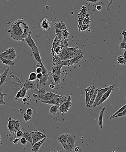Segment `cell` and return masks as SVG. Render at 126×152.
Instances as JSON below:
<instances>
[{
	"mask_svg": "<svg viewBox=\"0 0 126 152\" xmlns=\"http://www.w3.org/2000/svg\"><path fill=\"white\" fill-rule=\"evenodd\" d=\"M54 80V82L55 84L58 85L61 83L60 76L57 74H54L52 75Z\"/></svg>",
	"mask_w": 126,
	"mask_h": 152,
	"instance_id": "29",
	"label": "cell"
},
{
	"mask_svg": "<svg viewBox=\"0 0 126 152\" xmlns=\"http://www.w3.org/2000/svg\"><path fill=\"white\" fill-rule=\"evenodd\" d=\"M95 9L97 10H98V11H100L101 10L103 9V7H102V6L100 5H98V4H97L96 6H95Z\"/></svg>",
	"mask_w": 126,
	"mask_h": 152,
	"instance_id": "49",
	"label": "cell"
},
{
	"mask_svg": "<svg viewBox=\"0 0 126 152\" xmlns=\"http://www.w3.org/2000/svg\"><path fill=\"white\" fill-rule=\"evenodd\" d=\"M62 36L64 39H66L69 35L70 33L67 30H62Z\"/></svg>",
	"mask_w": 126,
	"mask_h": 152,
	"instance_id": "36",
	"label": "cell"
},
{
	"mask_svg": "<svg viewBox=\"0 0 126 152\" xmlns=\"http://www.w3.org/2000/svg\"><path fill=\"white\" fill-rule=\"evenodd\" d=\"M1 60L2 61V63L5 65H9L11 67H13L15 65L14 62L12 60L9 59H4L2 57H0Z\"/></svg>",
	"mask_w": 126,
	"mask_h": 152,
	"instance_id": "24",
	"label": "cell"
},
{
	"mask_svg": "<svg viewBox=\"0 0 126 152\" xmlns=\"http://www.w3.org/2000/svg\"><path fill=\"white\" fill-rule=\"evenodd\" d=\"M24 132L21 131V130L18 131L16 132V137L18 138H21L23 137V135Z\"/></svg>",
	"mask_w": 126,
	"mask_h": 152,
	"instance_id": "43",
	"label": "cell"
},
{
	"mask_svg": "<svg viewBox=\"0 0 126 152\" xmlns=\"http://www.w3.org/2000/svg\"><path fill=\"white\" fill-rule=\"evenodd\" d=\"M74 150L75 152H82L83 151V149L82 148L80 147L76 146L74 149Z\"/></svg>",
	"mask_w": 126,
	"mask_h": 152,
	"instance_id": "45",
	"label": "cell"
},
{
	"mask_svg": "<svg viewBox=\"0 0 126 152\" xmlns=\"http://www.w3.org/2000/svg\"><path fill=\"white\" fill-rule=\"evenodd\" d=\"M36 72L37 74L42 73V68L40 66H38L36 69Z\"/></svg>",
	"mask_w": 126,
	"mask_h": 152,
	"instance_id": "46",
	"label": "cell"
},
{
	"mask_svg": "<svg viewBox=\"0 0 126 152\" xmlns=\"http://www.w3.org/2000/svg\"><path fill=\"white\" fill-rule=\"evenodd\" d=\"M31 133V134L32 135H34V136H36V137L40 138H41L42 139L47 137L46 135L45 134H43L42 132L38 131L37 129L32 132Z\"/></svg>",
	"mask_w": 126,
	"mask_h": 152,
	"instance_id": "22",
	"label": "cell"
},
{
	"mask_svg": "<svg viewBox=\"0 0 126 152\" xmlns=\"http://www.w3.org/2000/svg\"><path fill=\"white\" fill-rule=\"evenodd\" d=\"M43 77V74L42 73L37 74V80H40L42 79Z\"/></svg>",
	"mask_w": 126,
	"mask_h": 152,
	"instance_id": "47",
	"label": "cell"
},
{
	"mask_svg": "<svg viewBox=\"0 0 126 152\" xmlns=\"http://www.w3.org/2000/svg\"><path fill=\"white\" fill-rule=\"evenodd\" d=\"M12 39L17 41H25L26 37L19 27L13 22L8 30Z\"/></svg>",
	"mask_w": 126,
	"mask_h": 152,
	"instance_id": "1",
	"label": "cell"
},
{
	"mask_svg": "<svg viewBox=\"0 0 126 152\" xmlns=\"http://www.w3.org/2000/svg\"><path fill=\"white\" fill-rule=\"evenodd\" d=\"M24 120L25 122H27V121H31L32 119V116L29 115L26 113H24Z\"/></svg>",
	"mask_w": 126,
	"mask_h": 152,
	"instance_id": "38",
	"label": "cell"
},
{
	"mask_svg": "<svg viewBox=\"0 0 126 152\" xmlns=\"http://www.w3.org/2000/svg\"><path fill=\"white\" fill-rule=\"evenodd\" d=\"M35 91L36 93H35L37 95H42V94H44L46 93V91L45 89L43 88H37Z\"/></svg>",
	"mask_w": 126,
	"mask_h": 152,
	"instance_id": "31",
	"label": "cell"
},
{
	"mask_svg": "<svg viewBox=\"0 0 126 152\" xmlns=\"http://www.w3.org/2000/svg\"><path fill=\"white\" fill-rule=\"evenodd\" d=\"M99 0H86L87 1H90V2H92V3H96Z\"/></svg>",
	"mask_w": 126,
	"mask_h": 152,
	"instance_id": "51",
	"label": "cell"
},
{
	"mask_svg": "<svg viewBox=\"0 0 126 152\" xmlns=\"http://www.w3.org/2000/svg\"><path fill=\"white\" fill-rule=\"evenodd\" d=\"M16 57H17V55H16V52L15 51L8 56V59L13 61L16 58Z\"/></svg>",
	"mask_w": 126,
	"mask_h": 152,
	"instance_id": "37",
	"label": "cell"
},
{
	"mask_svg": "<svg viewBox=\"0 0 126 152\" xmlns=\"http://www.w3.org/2000/svg\"><path fill=\"white\" fill-rule=\"evenodd\" d=\"M49 73L47 74H43V77L42 79L40 80H38L37 82H38V83L41 85H46L47 83V82L48 81V79H49Z\"/></svg>",
	"mask_w": 126,
	"mask_h": 152,
	"instance_id": "23",
	"label": "cell"
},
{
	"mask_svg": "<svg viewBox=\"0 0 126 152\" xmlns=\"http://www.w3.org/2000/svg\"><path fill=\"white\" fill-rule=\"evenodd\" d=\"M23 87H25L27 90H36L37 88H36V84L34 81H31L29 79H27L25 81L24 83Z\"/></svg>",
	"mask_w": 126,
	"mask_h": 152,
	"instance_id": "14",
	"label": "cell"
},
{
	"mask_svg": "<svg viewBox=\"0 0 126 152\" xmlns=\"http://www.w3.org/2000/svg\"><path fill=\"white\" fill-rule=\"evenodd\" d=\"M81 60L80 59L77 57H74L72 59L62 61L61 62L60 64H61L63 66H70V65L74 64H77Z\"/></svg>",
	"mask_w": 126,
	"mask_h": 152,
	"instance_id": "10",
	"label": "cell"
},
{
	"mask_svg": "<svg viewBox=\"0 0 126 152\" xmlns=\"http://www.w3.org/2000/svg\"><path fill=\"white\" fill-rule=\"evenodd\" d=\"M37 67L38 66H40L41 67V68H42V73H42L43 74H46L49 73V72H48L47 69L45 67V66L44 65H41L40 64L38 63L37 64Z\"/></svg>",
	"mask_w": 126,
	"mask_h": 152,
	"instance_id": "35",
	"label": "cell"
},
{
	"mask_svg": "<svg viewBox=\"0 0 126 152\" xmlns=\"http://www.w3.org/2000/svg\"><path fill=\"white\" fill-rule=\"evenodd\" d=\"M0 104L1 105H5L6 102L4 101L3 98L4 96H6L8 94L7 93H3L1 91L0 92Z\"/></svg>",
	"mask_w": 126,
	"mask_h": 152,
	"instance_id": "34",
	"label": "cell"
},
{
	"mask_svg": "<svg viewBox=\"0 0 126 152\" xmlns=\"http://www.w3.org/2000/svg\"><path fill=\"white\" fill-rule=\"evenodd\" d=\"M126 105H124V106H123V107H121L120 109H119L116 112L114 115H112V116H111L110 117V120H112V119H114V118L115 117L116 115H117L119 113H121L125 109H126Z\"/></svg>",
	"mask_w": 126,
	"mask_h": 152,
	"instance_id": "30",
	"label": "cell"
},
{
	"mask_svg": "<svg viewBox=\"0 0 126 152\" xmlns=\"http://www.w3.org/2000/svg\"><path fill=\"white\" fill-rule=\"evenodd\" d=\"M112 86L113 85L109 86L108 87L104 88H99L98 91V93L95 101L93 105L91 107V108H94L97 106L98 103L100 101L103 94L108 90H109L111 88Z\"/></svg>",
	"mask_w": 126,
	"mask_h": 152,
	"instance_id": "5",
	"label": "cell"
},
{
	"mask_svg": "<svg viewBox=\"0 0 126 152\" xmlns=\"http://www.w3.org/2000/svg\"><path fill=\"white\" fill-rule=\"evenodd\" d=\"M23 137L25 138L27 140V141L30 143L32 146H33V144L31 132H24Z\"/></svg>",
	"mask_w": 126,
	"mask_h": 152,
	"instance_id": "27",
	"label": "cell"
},
{
	"mask_svg": "<svg viewBox=\"0 0 126 152\" xmlns=\"http://www.w3.org/2000/svg\"><path fill=\"white\" fill-rule=\"evenodd\" d=\"M95 87L93 86H90V99H91V98L93 96V94H94V93L95 91Z\"/></svg>",
	"mask_w": 126,
	"mask_h": 152,
	"instance_id": "39",
	"label": "cell"
},
{
	"mask_svg": "<svg viewBox=\"0 0 126 152\" xmlns=\"http://www.w3.org/2000/svg\"><path fill=\"white\" fill-rule=\"evenodd\" d=\"M63 66V65L61 64L53 65L52 67V71L50 73L51 75L54 74H57L60 76L61 72Z\"/></svg>",
	"mask_w": 126,
	"mask_h": 152,
	"instance_id": "12",
	"label": "cell"
},
{
	"mask_svg": "<svg viewBox=\"0 0 126 152\" xmlns=\"http://www.w3.org/2000/svg\"><path fill=\"white\" fill-rule=\"evenodd\" d=\"M31 33H32V32L30 31L29 35H28V36L25 39V41L26 42L29 47L31 48L33 51L37 48L38 47L36 46L35 42L32 38Z\"/></svg>",
	"mask_w": 126,
	"mask_h": 152,
	"instance_id": "9",
	"label": "cell"
},
{
	"mask_svg": "<svg viewBox=\"0 0 126 152\" xmlns=\"http://www.w3.org/2000/svg\"><path fill=\"white\" fill-rule=\"evenodd\" d=\"M27 140L24 137H22L20 139V143L23 146H26L27 144Z\"/></svg>",
	"mask_w": 126,
	"mask_h": 152,
	"instance_id": "41",
	"label": "cell"
},
{
	"mask_svg": "<svg viewBox=\"0 0 126 152\" xmlns=\"http://www.w3.org/2000/svg\"><path fill=\"white\" fill-rule=\"evenodd\" d=\"M54 27L55 28H57L61 30H67L66 24L62 21L55 23L54 24Z\"/></svg>",
	"mask_w": 126,
	"mask_h": 152,
	"instance_id": "20",
	"label": "cell"
},
{
	"mask_svg": "<svg viewBox=\"0 0 126 152\" xmlns=\"http://www.w3.org/2000/svg\"><path fill=\"white\" fill-rule=\"evenodd\" d=\"M106 107H104L100 111L99 114V117H98V126H99V129L100 130H103V115L104 111L106 109Z\"/></svg>",
	"mask_w": 126,
	"mask_h": 152,
	"instance_id": "13",
	"label": "cell"
},
{
	"mask_svg": "<svg viewBox=\"0 0 126 152\" xmlns=\"http://www.w3.org/2000/svg\"><path fill=\"white\" fill-rule=\"evenodd\" d=\"M117 61L118 63L121 65L125 64L126 63V61L123 56H120L118 57L117 59Z\"/></svg>",
	"mask_w": 126,
	"mask_h": 152,
	"instance_id": "32",
	"label": "cell"
},
{
	"mask_svg": "<svg viewBox=\"0 0 126 152\" xmlns=\"http://www.w3.org/2000/svg\"><path fill=\"white\" fill-rule=\"evenodd\" d=\"M19 140H20L19 138H18V137L14 138L13 141V143L15 145H17L19 142Z\"/></svg>",
	"mask_w": 126,
	"mask_h": 152,
	"instance_id": "48",
	"label": "cell"
},
{
	"mask_svg": "<svg viewBox=\"0 0 126 152\" xmlns=\"http://www.w3.org/2000/svg\"><path fill=\"white\" fill-rule=\"evenodd\" d=\"M76 140V137L73 134H69L67 138V142L69 147L70 152H72L74 149Z\"/></svg>",
	"mask_w": 126,
	"mask_h": 152,
	"instance_id": "7",
	"label": "cell"
},
{
	"mask_svg": "<svg viewBox=\"0 0 126 152\" xmlns=\"http://www.w3.org/2000/svg\"><path fill=\"white\" fill-rule=\"evenodd\" d=\"M41 28L44 32L49 31L51 28V24L47 18H44L42 19L40 24Z\"/></svg>",
	"mask_w": 126,
	"mask_h": 152,
	"instance_id": "8",
	"label": "cell"
},
{
	"mask_svg": "<svg viewBox=\"0 0 126 152\" xmlns=\"http://www.w3.org/2000/svg\"><path fill=\"white\" fill-rule=\"evenodd\" d=\"M7 128H8V130L10 132L11 134H15V126H14L13 119L12 117L9 118L8 119Z\"/></svg>",
	"mask_w": 126,
	"mask_h": 152,
	"instance_id": "19",
	"label": "cell"
},
{
	"mask_svg": "<svg viewBox=\"0 0 126 152\" xmlns=\"http://www.w3.org/2000/svg\"><path fill=\"white\" fill-rule=\"evenodd\" d=\"M32 52L33 57H34L36 61L38 63L40 64L41 65H43L42 63V61H41V57L40 55V52H39L38 48L33 51Z\"/></svg>",
	"mask_w": 126,
	"mask_h": 152,
	"instance_id": "15",
	"label": "cell"
},
{
	"mask_svg": "<svg viewBox=\"0 0 126 152\" xmlns=\"http://www.w3.org/2000/svg\"><path fill=\"white\" fill-rule=\"evenodd\" d=\"M98 89H99V88H97L95 89V91L94 93L93 96L92 97L91 99H90V102L89 103V105H88L87 108H90V107H91V106L93 105L95 101V99H96V97H97V94L98 91Z\"/></svg>",
	"mask_w": 126,
	"mask_h": 152,
	"instance_id": "25",
	"label": "cell"
},
{
	"mask_svg": "<svg viewBox=\"0 0 126 152\" xmlns=\"http://www.w3.org/2000/svg\"><path fill=\"white\" fill-rule=\"evenodd\" d=\"M72 95H68L66 101L59 106V111L61 114L67 113L72 107Z\"/></svg>",
	"mask_w": 126,
	"mask_h": 152,
	"instance_id": "4",
	"label": "cell"
},
{
	"mask_svg": "<svg viewBox=\"0 0 126 152\" xmlns=\"http://www.w3.org/2000/svg\"><path fill=\"white\" fill-rule=\"evenodd\" d=\"M49 87L50 88L52 89H54L55 88V85L54 84H50V85Z\"/></svg>",
	"mask_w": 126,
	"mask_h": 152,
	"instance_id": "53",
	"label": "cell"
},
{
	"mask_svg": "<svg viewBox=\"0 0 126 152\" xmlns=\"http://www.w3.org/2000/svg\"><path fill=\"white\" fill-rule=\"evenodd\" d=\"M125 117L126 116V109L124 110L123 111L121 112V113H119L117 115L115 116L114 118H115L120 117Z\"/></svg>",
	"mask_w": 126,
	"mask_h": 152,
	"instance_id": "40",
	"label": "cell"
},
{
	"mask_svg": "<svg viewBox=\"0 0 126 152\" xmlns=\"http://www.w3.org/2000/svg\"><path fill=\"white\" fill-rule=\"evenodd\" d=\"M68 134H69L68 133H66L60 135L58 136V142L62 145L64 149L67 152H70L67 142Z\"/></svg>",
	"mask_w": 126,
	"mask_h": 152,
	"instance_id": "6",
	"label": "cell"
},
{
	"mask_svg": "<svg viewBox=\"0 0 126 152\" xmlns=\"http://www.w3.org/2000/svg\"><path fill=\"white\" fill-rule=\"evenodd\" d=\"M115 85L112 86V87L109 90H108L103 95V97H102V98H101V100L98 103L97 106H99V105H101V104L103 103L105 101H106L107 99L110 96V94H111V93L113 91V89H114V88L115 87Z\"/></svg>",
	"mask_w": 126,
	"mask_h": 152,
	"instance_id": "11",
	"label": "cell"
},
{
	"mask_svg": "<svg viewBox=\"0 0 126 152\" xmlns=\"http://www.w3.org/2000/svg\"><path fill=\"white\" fill-rule=\"evenodd\" d=\"M61 95L55 94L50 91L42 95H37L35 93H34L33 94V97L36 98V99L40 100L41 102H43V101H49L55 98L59 97Z\"/></svg>",
	"mask_w": 126,
	"mask_h": 152,
	"instance_id": "2",
	"label": "cell"
},
{
	"mask_svg": "<svg viewBox=\"0 0 126 152\" xmlns=\"http://www.w3.org/2000/svg\"><path fill=\"white\" fill-rule=\"evenodd\" d=\"M123 40V41H125V42H126V37H124Z\"/></svg>",
	"mask_w": 126,
	"mask_h": 152,
	"instance_id": "55",
	"label": "cell"
},
{
	"mask_svg": "<svg viewBox=\"0 0 126 152\" xmlns=\"http://www.w3.org/2000/svg\"><path fill=\"white\" fill-rule=\"evenodd\" d=\"M120 49H126V43L123 40L121 41L120 43Z\"/></svg>",
	"mask_w": 126,
	"mask_h": 152,
	"instance_id": "42",
	"label": "cell"
},
{
	"mask_svg": "<svg viewBox=\"0 0 126 152\" xmlns=\"http://www.w3.org/2000/svg\"><path fill=\"white\" fill-rule=\"evenodd\" d=\"M14 126H15V133L20 130L21 123L18 120H13Z\"/></svg>",
	"mask_w": 126,
	"mask_h": 152,
	"instance_id": "28",
	"label": "cell"
},
{
	"mask_svg": "<svg viewBox=\"0 0 126 152\" xmlns=\"http://www.w3.org/2000/svg\"><path fill=\"white\" fill-rule=\"evenodd\" d=\"M15 51V49L13 47H10L6 49L5 51L1 54L0 55V57L8 59V56Z\"/></svg>",
	"mask_w": 126,
	"mask_h": 152,
	"instance_id": "17",
	"label": "cell"
},
{
	"mask_svg": "<svg viewBox=\"0 0 126 152\" xmlns=\"http://www.w3.org/2000/svg\"><path fill=\"white\" fill-rule=\"evenodd\" d=\"M22 101H23V102L24 104H26V103L27 102V98L25 97H24V98L22 99Z\"/></svg>",
	"mask_w": 126,
	"mask_h": 152,
	"instance_id": "52",
	"label": "cell"
},
{
	"mask_svg": "<svg viewBox=\"0 0 126 152\" xmlns=\"http://www.w3.org/2000/svg\"><path fill=\"white\" fill-rule=\"evenodd\" d=\"M47 137L44 138L43 140L37 142V143L33 144L32 147V151L33 152H38L39 151L41 147L42 146L44 141L46 139Z\"/></svg>",
	"mask_w": 126,
	"mask_h": 152,
	"instance_id": "16",
	"label": "cell"
},
{
	"mask_svg": "<svg viewBox=\"0 0 126 152\" xmlns=\"http://www.w3.org/2000/svg\"><path fill=\"white\" fill-rule=\"evenodd\" d=\"M26 113L28 114L29 115L32 116V115L33 113V111L32 109L30 108H28L27 109Z\"/></svg>",
	"mask_w": 126,
	"mask_h": 152,
	"instance_id": "44",
	"label": "cell"
},
{
	"mask_svg": "<svg viewBox=\"0 0 126 152\" xmlns=\"http://www.w3.org/2000/svg\"><path fill=\"white\" fill-rule=\"evenodd\" d=\"M9 68H6L3 73L0 76V86H1L6 81V78L9 71Z\"/></svg>",
	"mask_w": 126,
	"mask_h": 152,
	"instance_id": "18",
	"label": "cell"
},
{
	"mask_svg": "<svg viewBox=\"0 0 126 152\" xmlns=\"http://www.w3.org/2000/svg\"><path fill=\"white\" fill-rule=\"evenodd\" d=\"M21 30L26 38L28 36L30 32L29 27L25 20L18 19L14 22Z\"/></svg>",
	"mask_w": 126,
	"mask_h": 152,
	"instance_id": "3",
	"label": "cell"
},
{
	"mask_svg": "<svg viewBox=\"0 0 126 152\" xmlns=\"http://www.w3.org/2000/svg\"><path fill=\"white\" fill-rule=\"evenodd\" d=\"M123 57H124V59L126 61V49H124V53L123 56Z\"/></svg>",
	"mask_w": 126,
	"mask_h": 152,
	"instance_id": "54",
	"label": "cell"
},
{
	"mask_svg": "<svg viewBox=\"0 0 126 152\" xmlns=\"http://www.w3.org/2000/svg\"><path fill=\"white\" fill-rule=\"evenodd\" d=\"M121 34L124 36V37H126V31L125 30H124L121 33Z\"/></svg>",
	"mask_w": 126,
	"mask_h": 152,
	"instance_id": "50",
	"label": "cell"
},
{
	"mask_svg": "<svg viewBox=\"0 0 126 152\" xmlns=\"http://www.w3.org/2000/svg\"><path fill=\"white\" fill-rule=\"evenodd\" d=\"M29 80L32 81H34L37 80V74L36 73L32 72L30 73L29 76Z\"/></svg>",
	"mask_w": 126,
	"mask_h": 152,
	"instance_id": "33",
	"label": "cell"
},
{
	"mask_svg": "<svg viewBox=\"0 0 126 152\" xmlns=\"http://www.w3.org/2000/svg\"><path fill=\"white\" fill-rule=\"evenodd\" d=\"M59 106L54 105L50 108L49 110V114L51 115H54L59 111Z\"/></svg>",
	"mask_w": 126,
	"mask_h": 152,
	"instance_id": "26",
	"label": "cell"
},
{
	"mask_svg": "<svg viewBox=\"0 0 126 152\" xmlns=\"http://www.w3.org/2000/svg\"><path fill=\"white\" fill-rule=\"evenodd\" d=\"M85 99L86 101V107H88L90 102V86L85 89Z\"/></svg>",
	"mask_w": 126,
	"mask_h": 152,
	"instance_id": "21",
	"label": "cell"
}]
</instances>
